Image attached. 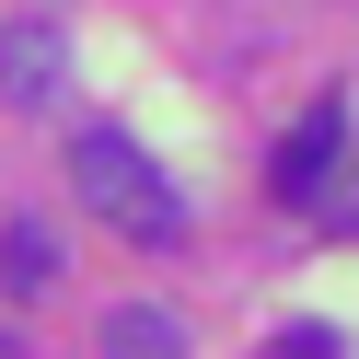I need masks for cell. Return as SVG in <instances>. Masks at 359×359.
Returning <instances> with one entry per match:
<instances>
[{
  "instance_id": "6da1fadb",
  "label": "cell",
  "mask_w": 359,
  "mask_h": 359,
  "mask_svg": "<svg viewBox=\"0 0 359 359\" xmlns=\"http://www.w3.org/2000/svg\"><path fill=\"white\" fill-rule=\"evenodd\" d=\"M70 186H81V209H93L104 232H128V243H174V232H186V197L163 186V163H151L128 128H81Z\"/></svg>"
},
{
  "instance_id": "7a4b0ae2",
  "label": "cell",
  "mask_w": 359,
  "mask_h": 359,
  "mask_svg": "<svg viewBox=\"0 0 359 359\" xmlns=\"http://www.w3.org/2000/svg\"><path fill=\"white\" fill-rule=\"evenodd\" d=\"M336 151H348V104H302V116H290V140L266 151V197L313 209V197L336 186Z\"/></svg>"
},
{
  "instance_id": "3957f363",
  "label": "cell",
  "mask_w": 359,
  "mask_h": 359,
  "mask_svg": "<svg viewBox=\"0 0 359 359\" xmlns=\"http://www.w3.org/2000/svg\"><path fill=\"white\" fill-rule=\"evenodd\" d=\"M58 93V24H0V104Z\"/></svg>"
},
{
  "instance_id": "277c9868",
  "label": "cell",
  "mask_w": 359,
  "mask_h": 359,
  "mask_svg": "<svg viewBox=\"0 0 359 359\" xmlns=\"http://www.w3.org/2000/svg\"><path fill=\"white\" fill-rule=\"evenodd\" d=\"M104 359H186V325L163 302H116L104 313Z\"/></svg>"
},
{
  "instance_id": "5b68a950",
  "label": "cell",
  "mask_w": 359,
  "mask_h": 359,
  "mask_svg": "<svg viewBox=\"0 0 359 359\" xmlns=\"http://www.w3.org/2000/svg\"><path fill=\"white\" fill-rule=\"evenodd\" d=\"M0 266H12V290H47V232L12 220V232H0Z\"/></svg>"
},
{
  "instance_id": "8992f818",
  "label": "cell",
  "mask_w": 359,
  "mask_h": 359,
  "mask_svg": "<svg viewBox=\"0 0 359 359\" xmlns=\"http://www.w3.org/2000/svg\"><path fill=\"white\" fill-rule=\"evenodd\" d=\"M266 359H336V336L325 325H290V336H266Z\"/></svg>"
}]
</instances>
